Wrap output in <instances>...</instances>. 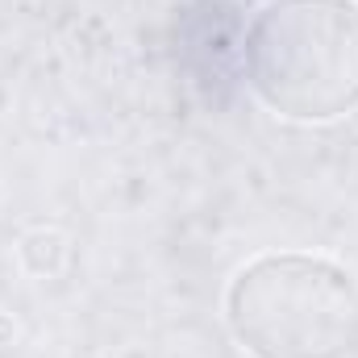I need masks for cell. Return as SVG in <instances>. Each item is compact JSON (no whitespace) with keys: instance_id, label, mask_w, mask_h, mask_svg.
<instances>
[{"instance_id":"obj_1","label":"cell","mask_w":358,"mask_h":358,"mask_svg":"<svg viewBox=\"0 0 358 358\" xmlns=\"http://www.w3.org/2000/svg\"><path fill=\"white\" fill-rule=\"evenodd\" d=\"M225 317L255 358H355L358 283L313 255H263L229 283Z\"/></svg>"},{"instance_id":"obj_2","label":"cell","mask_w":358,"mask_h":358,"mask_svg":"<svg viewBox=\"0 0 358 358\" xmlns=\"http://www.w3.org/2000/svg\"><path fill=\"white\" fill-rule=\"evenodd\" d=\"M259 100L292 121H338L358 108V4L283 0L246 42Z\"/></svg>"}]
</instances>
